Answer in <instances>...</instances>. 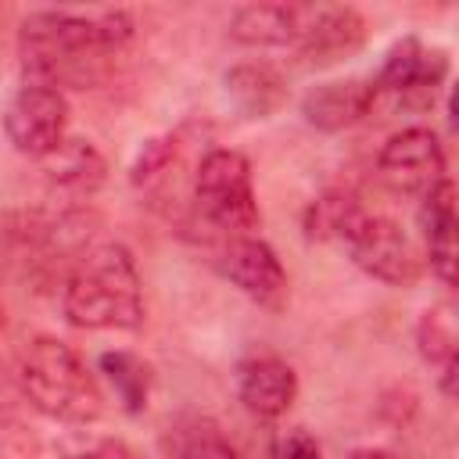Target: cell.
Masks as SVG:
<instances>
[{"label":"cell","mask_w":459,"mask_h":459,"mask_svg":"<svg viewBox=\"0 0 459 459\" xmlns=\"http://www.w3.org/2000/svg\"><path fill=\"white\" fill-rule=\"evenodd\" d=\"M61 308L82 330H136L143 323V290L133 255L111 240L90 247L65 280Z\"/></svg>","instance_id":"6da1fadb"},{"label":"cell","mask_w":459,"mask_h":459,"mask_svg":"<svg viewBox=\"0 0 459 459\" xmlns=\"http://www.w3.org/2000/svg\"><path fill=\"white\" fill-rule=\"evenodd\" d=\"M133 36V18L126 11H36L22 22L18 47L22 68L29 82L57 86L65 65L79 61V54L122 47Z\"/></svg>","instance_id":"7a4b0ae2"},{"label":"cell","mask_w":459,"mask_h":459,"mask_svg":"<svg viewBox=\"0 0 459 459\" xmlns=\"http://www.w3.org/2000/svg\"><path fill=\"white\" fill-rule=\"evenodd\" d=\"M14 380L32 409L61 423H90L104 409L100 387L86 362L54 337H32L22 348Z\"/></svg>","instance_id":"3957f363"},{"label":"cell","mask_w":459,"mask_h":459,"mask_svg":"<svg viewBox=\"0 0 459 459\" xmlns=\"http://www.w3.org/2000/svg\"><path fill=\"white\" fill-rule=\"evenodd\" d=\"M197 212L226 237H251L258 226V204L251 186V165L240 151H208L194 179Z\"/></svg>","instance_id":"277c9868"},{"label":"cell","mask_w":459,"mask_h":459,"mask_svg":"<svg viewBox=\"0 0 459 459\" xmlns=\"http://www.w3.org/2000/svg\"><path fill=\"white\" fill-rule=\"evenodd\" d=\"M337 240L344 244V251L351 255V262L362 273H369L391 287H409L423 273V262H420L412 240L402 233L398 222H391L384 215H369V212L355 208L344 219Z\"/></svg>","instance_id":"5b68a950"},{"label":"cell","mask_w":459,"mask_h":459,"mask_svg":"<svg viewBox=\"0 0 459 459\" xmlns=\"http://www.w3.org/2000/svg\"><path fill=\"white\" fill-rule=\"evenodd\" d=\"M65 129H68V100L57 86L25 82L11 97L4 115V133L18 154L43 161L65 143Z\"/></svg>","instance_id":"8992f818"},{"label":"cell","mask_w":459,"mask_h":459,"mask_svg":"<svg viewBox=\"0 0 459 459\" xmlns=\"http://www.w3.org/2000/svg\"><path fill=\"white\" fill-rule=\"evenodd\" d=\"M445 72H448V61H445L441 50H430L416 36H405L387 50V57H384V65L373 79L377 97L391 93L402 108L423 111V108L434 104L437 86L445 82Z\"/></svg>","instance_id":"52a82bcc"},{"label":"cell","mask_w":459,"mask_h":459,"mask_svg":"<svg viewBox=\"0 0 459 459\" xmlns=\"http://www.w3.org/2000/svg\"><path fill=\"white\" fill-rule=\"evenodd\" d=\"M377 169H380V179L402 194H430L434 186L445 183V154H441V143L430 129H402L394 133L384 147H380V158H377Z\"/></svg>","instance_id":"ba28073f"},{"label":"cell","mask_w":459,"mask_h":459,"mask_svg":"<svg viewBox=\"0 0 459 459\" xmlns=\"http://www.w3.org/2000/svg\"><path fill=\"white\" fill-rule=\"evenodd\" d=\"M222 273L258 305L280 308L287 298V273L276 251L258 237H230L222 247Z\"/></svg>","instance_id":"9c48e42d"},{"label":"cell","mask_w":459,"mask_h":459,"mask_svg":"<svg viewBox=\"0 0 459 459\" xmlns=\"http://www.w3.org/2000/svg\"><path fill=\"white\" fill-rule=\"evenodd\" d=\"M420 230L434 276L459 287V204L455 186L448 179L420 197Z\"/></svg>","instance_id":"30bf717a"},{"label":"cell","mask_w":459,"mask_h":459,"mask_svg":"<svg viewBox=\"0 0 459 459\" xmlns=\"http://www.w3.org/2000/svg\"><path fill=\"white\" fill-rule=\"evenodd\" d=\"M316 7L301 4H244L233 11L230 36L247 47H301Z\"/></svg>","instance_id":"8fae6325"},{"label":"cell","mask_w":459,"mask_h":459,"mask_svg":"<svg viewBox=\"0 0 459 459\" xmlns=\"http://www.w3.org/2000/svg\"><path fill=\"white\" fill-rule=\"evenodd\" d=\"M237 394L247 412L262 420H276L290 409L298 394V377L276 355H251L237 366Z\"/></svg>","instance_id":"7c38bea8"},{"label":"cell","mask_w":459,"mask_h":459,"mask_svg":"<svg viewBox=\"0 0 459 459\" xmlns=\"http://www.w3.org/2000/svg\"><path fill=\"white\" fill-rule=\"evenodd\" d=\"M373 104H377L373 79H337V82L312 86L301 97V115L308 126H316L323 133H337V129L366 118Z\"/></svg>","instance_id":"4fadbf2b"},{"label":"cell","mask_w":459,"mask_h":459,"mask_svg":"<svg viewBox=\"0 0 459 459\" xmlns=\"http://www.w3.org/2000/svg\"><path fill=\"white\" fill-rule=\"evenodd\" d=\"M362 39H366V22L355 7H316L298 50L308 65H333L355 54Z\"/></svg>","instance_id":"5bb4252c"},{"label":"cell","mask_w":459,"mask_h":459,"mask_svg":"<svg viewBox=\"0 0 459 459\" xmlns=\"http://www.w3.org/2000/svg\"><path fill=\"white\" fill-rule=\"evenodd\" d=\"M226 93H230V100L237 104L240 115L265 118V115H273L283 104L287 82H283V75L273 65H265V61H244V65H233L226 72Z\"/></svg>","instance_id":"9a60e30c"},{"label":"cell","mask_w":459,"mask_h":459,"mask_svg":"<svg viewBox=\"0 0 459 459\" xmlns=\"http://www.w3.org/2000/svg\"><path fill=\"white\" fill-rule=\"evenodd\" d=\"M43 169H47L50 183H57L72 194H90L104 183V158L86 140H65L54 154L43 158Z\"/></svg>","instance_id":"2e32d148"},{"label":"cell","mask_w":459,"mask_h":459,"mask_svg":"<svg viewBox=\"0 0 459 459\" xmlns=\"http://www.w3.org/2000/svg\"><path fill=\"white\" fill-rule=\"evenodd\" d=\"M100 369L111 380L115 394L122 398L126 412H143L147 409L154 377H151V366L140 355H133V351H104L100 355Z\"/></svg>","instance_id":"e0dca14e"},{"label":"cell","mask_w":459,"mask_h":459,"mask_svg":"<svg viewBox=\"0 0 459 459\" xmlns=\"http://www.w3.org/2000/svg\"><path fill=\"white\" fill-rule=\"evenodd\" d=\"M269 459H323V455H319L316 437H312L305 427H294V430H283V434L273 441Z\"/></svg>","instance_id":"ac0fdd59"},{"label":"cell","mask_w":459,"mask_h":459,"mask_svg":"<svg viewBox=\"0 0 459 459\" xmlns=\"http://www.w3.org/2000/svg\"><path fill=\"white\" fill-rule=\"evenodd\" d=\"M172 459H237V452H233V448H230V441H222L219 434L204 430V434L186 437Z\"/></svg>","instance_id":"d6986e66"},{"label":"cell","mask_w":459,"mask_h":459,"mask_svg":"<svg viewBox=\"0 0 459 459\" xmlns=\"http://www.w3.org/2000/svg\"><path fill=\"white\" fill-rule=\"evenodd\" d=\"M169 154H172V140H169V136L143 143V151H140V158H136V165H133V183H143V179L158 176V172L165 169Z\"/></svg>","instance_id":"ffe728a7"},{"label":"cell","mask_w":459,"mask_h":459,"mask_svg":"<svg viewBox=\"0 0 459 459\" xmlns=\"http://www.w3.org/2000/svg\"><path fill=\"white\" fill-rule=\"evenodd\" d=\"M68 459H133V452L122 441H97V445H90V448H82Z\"/></svg>","instance_id":"44dd1931"},{"label":"cell","mask_w":459,"mask_h":459,"mask_svg":"<svg viewBox=\"0 0 459 459\" xmlns=\"http://www.w3.org/2000/svg\"><path fill=\"white\" fill-rule=\"evenodd\" d=\"M441 387H445V394L459 398V344L448 351V362H445V373H441Z\"/></svg>","instance_id":"7402d4cb"},{"label":"cell","mask_w":459,"mask_h":459,"mask_svg":"<svg viewBox=\"0 0 459 459\" xmlns=\"http://www.w3.org/2000/svg\"><path fill=\"white\" fill-rule=\"evenodd\" d=\"M448 122H452V133L459 136V79H455V86L448 93Z\"/></svg>","instance_id":"603a6c76"},{"label":"cell","mask_w":459,"mask_h":459,"mask_svg":"<svg viewBox=\"0 0 459 459\" xmlns=\"http://www.w3.org/2000/svg\"><path fill=\"white\" fill-rule=\"evenodd\" d=\"M348 459H394V455L384 452V448H359V452H351Z\"/></svg>","instance_id":"cb8c5ba5"}]
</instances>
